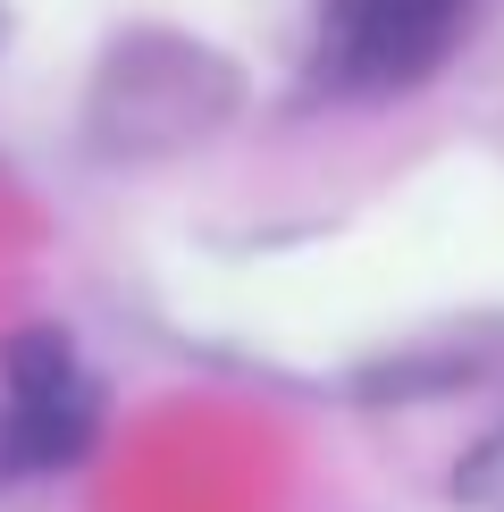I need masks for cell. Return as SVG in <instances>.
<instances>
[{
	"label": "cell",
	"instance_id": "obj_4",
	"mask_svg": "<svg viewBox=\"0 0 504 512\" xmlns=\"http://www.w3.org/2000/svg\"><path fill=\"white\" fill-rule=\"evenodd\" d=\"M0 34H9V17H0Z\"/></svg>",
	"mask_w": 504,
	"mask_h": 512
},
{
	"label": "cell",
	"instance_id": "obj_2",
	"mask_svg": "<svg viewBox=\"0 0 504 512\" xmlns=\"http://www.w3.org/2000/svg\"><path fill=\"white\" fill-rule=\"evenodd\" d=\"M471 0H328L320 9V51L311 68L336 93H395L420 84L446 59Z\"/></svg>",
	"mask_w": 504,
	"mask_h": 512
},
{
	"label": "cell",
	"instance_id": "obj_1",
	"mask_svg": "<svg viewBox=\"0 0 504 512\" xmlns=\"http://www.w3.org/2000/svg\"><path fill=\"white\" fill-rule=\"evenodd\" d=\"M0 378H9V403H0V462L17 471H59L76 462L101 429V387L76 361V345L59 328H17L9 353H0Z\"/></svg>",
	"mask_w": 504,
	"mask_h": 512
},
{
	"label": "cell",
	"instance_id": "obj_3",
	"mask_svg": "<svg viewBox=\"0 0 504 512\" xmlns=\"http://www.w3.org/2000/svg\"><path fill=\"white\" fill-rule=\"evenodd\" d=\"M462 496H471L479 512H504V437H496L479 462H462Z\"/></svg>",
	"mask_w": 504,
	"mask_h": 512
}]
</instances>
